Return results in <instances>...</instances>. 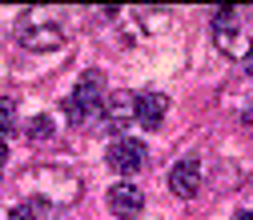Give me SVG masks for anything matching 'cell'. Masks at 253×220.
<instances>
[{"instance_id": "obj_14", "label": "cell", "mask_w": 253, "mask_h": 220, "mask_svg": "<svg viewBox=\"0 0 253 220\" xmlns=\"http://www.w3.org/2000/svg\"><path fill=\"white\" fill-rule=\"evenodd\" d=\"M233 220H253V212H237V216H233Z\"/></svg>"}, {"instance_id": "obj_8", "label": "cell", "mask_w": 253, "mask_h": 220, "mask_svg": "<svg viewBox=\"0 0 253 220\" xmlns=\"http://www.w3.org/2000/svg\"><path fill=\"white\" fill-rule=\"evenodd\" d=\"M237 32H241V20H237V12H233V8H221V12L213 16V44H217L221 52H233Z\"/></svg>"}, {"instance_id": "obj_12", "label": "cell", "mask_w": 253, "mask_h": 220, "mask_svg": "<svg viewBox=\"0 0 253 220\" xmlns=\"http://www.w3.org/2000/svg\"><path fill=\"white\" fill-rule=\"evenodd\" d=\"M245 72L253 76V44H249V56H245Z\"/></svg>"}, {"instance_id": "obj_10", "label": "cell", "mask_w": 253, "mask_h": 220, "mask_svg": "<svg viewBox=\"0 0 253 220\" xmlns=\"http://www.w3.org/2000/svg\"><path fill=\"white\" fill-rule=\"evenodd\" d=\"M41 212H44L41 200H20V204L8 212V220H41Z\"/></svg>"}, {"instance_id": "obj_6", "label": "cell", "mask_w": 253, "mask_h": 220, "mask_svg": "<svg viewBox=\"0 0 253 220\" xmlns=\"http://www.w3.org/2000/svg\"><path fill=\"white\" fill-rule=\"evenodd\" d=\"M141 208H145V192H141L137 184H113V188H109V212H113V216L133 220Z\"/></svg>"}, {"instance_id": "obj_4", "label": "cell", "mask_w": 253, "mask_h": 220, "mask_svg": "<svg viewBox=\"0 0 253 220\" xmlns=\"http://www.w3.org/2000/svg\"><path fill=\"white\" fill-rule=\"evenodd\" d=\"M16 40L28 52H48V48L65 44V28H56V24H20L16 28Z\"/></svg>"}, {"instance_id": "obj_16", "label": "cell", "mask_w": 253, "mask_h": 220, "mask_svg": "<svg viewBox=\"0 0 253 220\" xmlns=\"http://www.w3.org/2000/svg\"><path fill=\"white\" fill-rule=\"evenodd\" d=\"M56 220H65V216H56Z\"/></svg>"}, {"instance_id": "obj_3", "label": "cell", "mask_w": 253, "mask_h": 220, "mask_svg": "<svg viewBox=\"0 0 253 220\" xmlns=\"http://www.w3.org/2000/svg\"><path fill=\"white\" fill-rule=\"evenodd\" d=\"M109 168L117 172V176H133V172H141V164H145V144L141 140H129V136H121L113 148H109Z\"/></svg>"}, {"instance_id": "obj_1", "label": "cell", "mask_w": 253, "mask_h": 220, "mask_svg": "<svg viewBox=\"0 0 253 220\" xmlns=\"http://www.w3.org/2000/svg\"><path fill=\"white\" fill-rule=\"evenodd\" d=\"M101 104H105V72L88 68L81 76V84L73 88V96L65 100V112H69L73 124H84L92 116H101Z\"/></svg>"}, {"instance_id": "obj_5", "label": "cell", "mask_w": 253, "mask_h": 220, "mask_svg": "<svg viewBox=\"0 0 253 220\" xmlns=\"http://www.w3.org/2000/svg\"><path fill=\"white\" fill-rule=\"evenodd\" d=\"M169 188H173V196L181 200H193L201 192V164L197 160H177L169 168Z\"/></svg>"}, {"instance_id": "obj_15", "label": "cell", "mask_w": 253, "mask_h": 220, "mask_svg": "<svg viewBox=\"0 0 253 220\" xmlns=\"http://www.w3.org/2000/svg\"><path fill=\"white\" fill-rule=\"evenodd\" d=\"M245 124H253V104H249V108H245Z\"/></svg>"}, {"instance_id": "obj_11", "label": "cell", "mask_w": 253, "mask_h": 220, "mask_svg": "<svg viewBox=\"0 0 253 220\" xmlns=\"http://www.w3.org/2000/svg\"><path fill=\"white\" fill-rule=\"evenodd\" d=\"M0 132H16V100H0Z\"/></svg>"}, {"instance_id": "obj_2", "label": "cell", "mask_w": 253, "mask_h": 220, "mask_svg": "<svg viewBox=\"0 0 253 220\" xmlns=\"http://www.w3.org/2000/svg\"><path fill=\"white\" fill-rule=\"evenodd\" d=\"M101 112H105V128L113 132V136H121L129 124H137V108H133V92H109L105 96V104H101Z\"/></svg>"}, {"instance_id": "obj_7", "label": "cell", "mask_w": 253, "mask_h": 220, "mask_svg": "<svg viewBox=\"0 0 253 220\" xmlns=\"http://www.w3.org/2000/svg\"><path fill=\"white\" fill-rule=\"evenodd\" d=\"M133 108H137V120L145 128H161V120L169 112V96H161V92H137Z\"/></svg>"}, {"instance_id": "obj_9", "label": "cell", "mask_w": 253, "mask_h": 220, "mask_svg": "<svg viewBox=\"0 0 253 220\" xmlns=\"http://www.w3.org/2000/svg\"><path fill=\"white\" fill-rule=\"evenodd\" d=\"M48 136H52V120H48L44 112L28 120V140H33V144H41V140H48Z\"/></svg>"}, {"instance_id": "obj_13", "label": "cell", "mask_w": 253, "mask_h": 220, "mask_svg": "<svg viewBox=\"0 0 253 220\" xmlns=\"http://www.w3.org/2000/svg\"><path fill=\"white\" fill-rule=\"evenodd\" d=\"M4 160H8V144L0 140V164H4Z\"/></svg>"}]
</instances>
